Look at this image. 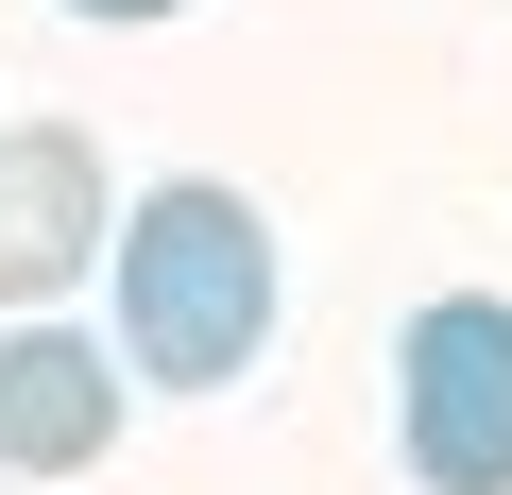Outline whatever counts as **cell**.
I'll return each mask as SVG.
<instances>
[{
	"label": "cell",
	"mask_w": 512,
	"mask_h": 495,
	"mask_svg": "<svg viewBox=\"0 0 512 495\" xmlns=\"http://www.w3.org/2000/svg\"><path fill=\"white\" fill-rule=\"evenodd\" d=\"M393 444L427 495H512V291H427L393 325Z\"/></svg>",
	"instance_id": "obj_2"
},
{
	"label": "cell",
	"mask_w": 512,
	"mask_h": 495,
	"mask_svg": "<svg viewBox=\"0 0 512 495\" xmlns=\"http://www.w3.org/2000/svg\"><path fill=\"white\" fill-rule=\"evenodd\" d=\"M103 257H120V188H103L86 120H18L0 137V308H52Z\"/></svg>",
	"instance_id": "obj_3"
},
{
	"label": "cell",
	"mask_w": 512,
	"mask_h": 495,
	"mask_svg": "<svg viewBox=\"0 0 512 495\" xmlns=\"http://www.w3.org/2000/svg\"><path fill=\"white\" fill-rule=\"evenodd\" d=\"M274 342V222L222 171H171L120 205V359L137 393H222Z\"/></svg>",
	"instance_id": "obj_1"
},
{
	"label": "cell",
	"mask_w": 512,
	"mask_h": 495,
	"mask_svg": "<svg viewBox=\"0 0 512 495\" xmlns=\"http://www.w3.org/2000/svg\"><path fill=\"white\" fill-rule=\"evenodd\" d=\"M103 444H120V342L18 308V325H0V461H18V478H86Z\"/></svg>",
	"instance_id": "obj_4"
},
{
	"label": "cell",
	"mask_w": 512,
	"mask_h": 495,
	"mask_svg": "<svg viewBox=\"0 0 512 495\" xmlns=\"http://www.w3.org/2000/svg\"><path fill=\"white\" fill-rule=\"evenodd\" d=\"M0 495H52V478H18V461H0Z\"/></svg>",
	"instance_id": "obj_6"
},
{
	"label": "cell",
	"mask_w": 512,
	"mask_h": 495,
	"mask_svg": "<svg viewBox=\"0 0 512 495\" xmlns=\"http://www.w3.org/2000/svg\"><path fill=\"white\" fill-rule=\"evenodd\" d=\"M69 18H103V35H154V18H188V0H69Z\"/></svg>",
	"instance_id": "obj_5"
}]
</instances>
